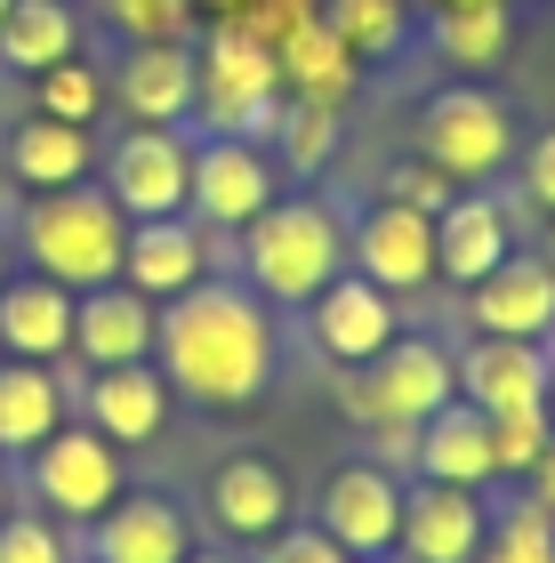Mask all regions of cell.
I'll return each instance as SVG.
<instances>
[{
	"mask_svg": "<svg viewBox=\"0 0 555 563\" xmlns=\"http://www.w3.org/2000/svg\"><path fill=\"white\" fill-rule=\"evenodd\" d=\"M73 363H16L0 354V451L24 459L33 443H48L73 419Z\"/></svg>",
	"mask_w": 555,
	"mask_h": 563,
	"instance_id": "484cf974",
	"label": "cell"
},
{
	"mask_svg": "<svg viewBox=\"0 0 555 563\" xmlns=\"http://www.w3.org/2000/svg\"><path fill=\"white\" fill-rule=\"evenodd\" d=\"M73 298L65 282L48 274H9L0 282V354H16V363H73Z\"/></svg>",
	"mask_w": 555,
	"mask_h": 563,
	"instance_id": "d4e9b609",
	"label": "cell"
},
{
	"mask_svg": "<svg viewBox=\"0 0 555 563\" xmlns=\"http://www.w3.org/2000/svg\"><path fill=\"white\" fill-rule=\"evenodd\" d=\"M475 563H555V516L540 499H499L491 507V531L484 548H475Z\"/></svg>",
	"mask_w": 555,
	"mask_h": 563,
	"instance_id": "f1b7e54d",
	"label": "cell"
},
{
	"mask_svg": "<svg viewBox=\"0 0 555 563\" xmlns=\"http://www.w3.org/2000/svg\"><path fill=\"white\" fill-rule=\"evenodd\" d=\"M547 434H555V419H547V402H532V411H499L491 419V443H499V483H515L532 459L547 451Z\"/></svg>",
	"mask_w": 555,
	"mask_h": 563,
	"instance_id": "e575fe53",
	"label": "cell"
},
{
	"mask_svg": "<svg viewBox=\"0 0 555 563\" xmlns=\"http://www.w3.org/2000/svg\"><path fill=\"white\" fill-rule=\"evenodd\" d=\"M451 395H459V354H451L443 339H419V330L387 339L370 363L338 371V402H346V419H355L363 434H378V427L419 434V419H435Z\"/></svg>",
	"mask_w": 555,
	"mask_h": 563,
	"instance_id": "5b68a950",
	"label": "cell"
},
{
	"mask_svg": "<svg viewBox=\"0 0 555 563\" xmlns=\"http://www.w3.org/2000/svg\"><path fill=\"white\" fill-rule=\"evenodd\" d=\"M81 555V531L41 516V507H9L0 516V563H73Z\"/></svg>",
	"mask_w": 555,
	"mask_h": 563,
	"instance_id": "1f68e13d",
	"label": "cell"
},
{
	"mask_svg": "<svg viewBox=\"0 0 555 563\" xmlns=\"http://www.w3.org/2000/svg\"><path fill=\"white\" fill-rule=\"evenodd\" d=\"M547 346H555V339H547ZM547 419H555V371H547Z\"/></svg>",
	"mask_w": 555,
	"mask_h": 563,
	"instance_id": "7bdbcfd3",
	"label": "cell"
},
{
	"mask_svg": "<svg viewBox=\"0 0 555 563\" xmlns=\"http://www.w3.org/2000/svg\"><path fill=\"white\" fill-rule=\"evenodd\" d=\"M234 274L266 306H307L331 274H346V218L331 194H274L234 234Z\"/></svg>",
	"mask_w": 555,
	"mask_h": 563,
	"instance_id": "7a4b0ae2",
	"label": "cell"
},
{
	"mask_svg": "<svg viewBox=\"0 0 555 563\" xmlns=\"http://www.w3.org/2000/svg\"><path fill=\"white\" fill-rule=\"evenodd\" d=\"M97 24L130 41H193V0H97Z\"/></svg>",
	"mask_w": 555,
	"mask_h": 563,
	"instance_id": "d6a6232c",
	"label": "cell"
},
{
	"mask_svg": "<svg viewBox=\"0 0 555 563\" xmlns=\"http://www.w3.org/2000/svg\"><path fill=\"white\" fill-rule=\"evenodd\" d=\"M73 563H89V555H73Z\"/></svg>",
	"mask_w": 555,
	"mask_h": 563,
	"instance_id": "c3c4849f",
	"label": "cell"
},
{
	"mask_svg": "<svg viewBox=\"0 0 555 563\" xmlns=\"http://www.w3.org/2000/svg\"><path fill=\"white\" fill-rule=\"evenodd\" d=\"M57 57H81V9L73 0H16L0 16V65L9 73H48Z\"/></svg>",
	"mask_w": 555,
	"mask_h": 563,
	"instance_id": "4316f807",
	"label": "cell"
},
{
	"mask_svg": "<svg viewBox=\"0 0 555 563\" xmlns=\"http://www.w3.org/2000/svg\"><path fill=\"white\" fill-rule=\"evenodd\" d=\"M9 507H16V459L0 451V516H9Z\"/></svg>",
	"mask_w": 555,
	"mask_h": 563,
	"instance_id": "ab89813d",
	"label": "cell"
},
{
	"mask_svg": "<svg viewBox=\"0 0 555 563\" xmlns=\"http://www.w3.org/2000/svg\"><path fill=\"white\" fill-rule=\"evenodd\" d=\"M169 378L154 363H106V371H81L73 378V419H89L97 434H113L121 451L130 443H154L169 427Z\"/></svg>",
	"mask_w": 555,
	"mask_h": 563,
	"instance_id": "d6986e66",
	"label": "cell"
},
{
	"mask_svg": "<svg viewBox=\"0 0 555 563\" xmlns=\"http://www.w3.org/2000/svg\"><path fill=\"white\" fill-rule=\"evenodd\" d=\"M0 282H9V234H0Z\"/></svg>",
	"mask_w": 555,
	"mask_h": 563,
	"instance_id": "ee69618b",
	"label": "cell"
},
{
	"mask_svg": "<svg viewBox=\"0 0 555 563\" xmlns=\"http://www.w3.org/2000/svg\"><path fill=\"white\" fill-rule=\"evenodd\" d=\"M411 153L419 162H435L451 186H491L499 169L523 153V130H515V106L475 81H451L419 106L411 121Z\"/></svg>",
	"mask_w": 555,
	"mask_h": 563,
	"instance_id": "8992f818",
	"label": "cell"
},
{
	"mask_svg": "<svg viewBox=\"0 0 555 563\" xmlns=\"http://www.w3.org/2000/svg\"><path fill=\"white\" fill-rule=\"evenodd\" d=\"M266 145H282L298 169L331 162V145H338V106H314V97H282V121H274V137H266Z\"/></svg>",
	"mask_w": 555,
	"mask_h": 563,
	"instance_id": "836d02e7",
	"label": "cell"
},
{
	"mask_svg": "<svg viewBox=\"0 0 555 563\" xmlns=\"http://www.w3.org/2000/svg\"><path fill=\"white\" fill-rule=\"evenodd\" d=\"M411 475H435V483H467V492H491V483H499L491 411H475L467 395H451L435 419H419V434H411Z\"/></svg>",
	"mask_w": 555,
	"mask_h": 563,
	"instance_id": "cb8c5ba5",
	"label": "cell"
},
{
	"mask_svg": "<svg viewBox=\"0 0 555 563\" xmlns=\"http://www.w3.org/2000/svg\"><path fill=\"white\" fill-rule=\"evenodd\" d=\"M491 531V499L467 483L402 475V523H395V563H475Z\"/></svg>",
	"mask_w": 555,
	"mask_h": 563,
	"instance_id": "7c38bea8",
	"label": "cell"
},
{
	"mask_svg": "<svg viewBox=\"0 0 555 563\" xmlns=\"http://www.w3.org/2000/svg\"><path fill=\"white\" fill-rule=\"evenodd\" d=\"M154 371L169 378V395L201 402V411H242V402H258L274 387V371H282L274 306L249 290L242 274H201L193 290L162 298Z\"/></svg>",
	"mask_w": 555,
	"mask_h": 563,
	"instance_id": "6da1fadb",
	"label": "cell"
},
{
	"mask_svg": "<svg viewBox=\"0 0 555 563\" xmlns=\"http://www.w3.org/2000/svg\"><path fill=\"white\" fill-rule=\"evenodd\" d=\"M274 194H282V169H274L266 137H193L186 218H201L210 234H242Z\"/></svg>",
	"mask_w": 555,
	"mask_h": 563,
	"instance_id": "9c48e42d",
	"label": "cell"
},
{
	"mask_svg": "<svg viewBox=\"0 0 555 563\" xmlns=\"http://www.w3.org/2000/svg\"><path fill=\"white\" fill-rule=\"evenodd\" d=\"M307 516L331 531V540L355 555V563H370V555H395V523H402V475L387 467V459H370V451H355V459H338L331 475H322V492H314V507Z\"/></svg>",
	"mask_w": 555,
	"mask_h": 563,
	"instance_id": "30bf717a",
	"label": "cell"
},
{
	"mask_svg": "<svg viewBox=\"0 0 555 563\" xmlns=\"http://www.w3.org/2000/svg\"><path fill=\"white\" fill-rule=\"evenodd\" d=\"M515 242V210L499 186H459L435 210V282H451V290H467V282H484Z\"/></svg>",
	"mask_w": 555,
	"mask_h": 563,
	"instance_id": "e0dca14e",
	"label": "cell"
},
{
	"mask_svg": "<svg viewBox=\"0 0 555 563\" xmlns=\"http://www.w3.org/2000/svg\"><path fill=\"white\" fill-rule=\"evenodd\" d=\"M249 563H355V555H346V548H338L314 516H290L266 548H249Z\"/></svg>",
	"mask_w": 555,
	"mask_h": 563,
	"instance_id": "d590c367",
	"label": "cell"
},
{
	"mask_svg": "<svg viewBox=\"0 0 555 563\" xmlns=\"http://www.w3.org/2000/svg\"><path fill=\"white\" fill-rule=\"evenodd\" d=\"M201 274H218V234L201 218H137L130 225V250H121V282L130 290H145V298H178V290H193Z\"/></svg>",
	"mask_w": 555,
	"mask_h": 563,
	"instance_id": "ffe728a7",
	"label": "cell"
},
{
	"mask_svg": "<svg viewBox=\"0 0 555 563\" xmlns=\"http://www.w3.org/2000/svg\"><path fill=\"white\" fill-rule=\"evenodd\" d=\"M154 322L162 306L130 290V282H97L73 298V371H106V363H154Z\"/></svg>",
	"mask_w": 555,
	"mask_h": 563,
	"instance_id": "44dd1931",
	"label": "cell"
},
{
	"mask_svg": "<svg viewBox=\"0 0 555 563\" xmlns=\"http://www.w3.org/2000/svg\"><path fill=\"white\" fill-rule=\"evenodd\" d=\"M426 41H435V57H451L459 73H484L508 57L515 41V16L508 0H467V9H426Z\"/></svg>",
	"mask_w": 555,
	"mask_h": 563,
	"instance_id": "83f0119b",
	"label": "cell"
},
{
	"mask_svg": "<svg viewBox=\"0 0 555 563\" xmlns=\"http://www.w3.org/2000/svg\"><path fill=\"white\" fill-rule=\"evenodd\" d=\"M16 492H24V507H41V516L81 531V523H97L121 492H130V467H121L113 434H97L89 419H65L48 443H33L16 459Z\"/></svg>",
	"mask_w": 555,
	"mask_h": 563,
	"instance_id": "52a82bcc",
	"label": "cell"
},
{
	"mask_svg": "<svg viewBox=\"0 0 555 563\" xmlns=\"http://www.w3.org/2000/svg\"><path fill=\"white\" fill-rule=\"evenodd\" d=\"M113 106L130 121H162V130H193V89H201V65H193V41H130L121 65L106 73Z\"/></svg>",
	"mask_w": 555,
	"mask_h": 563,
	"instance_id": "ac0fdd59",
	"label": "cell"
},
{
	"mask_svg": "<svg viewBox=\"0 0 555 563\" xmlns=\"http://www.w3.org/2000/svg\"><path fill=\"white\" fill-rule=\"evenodd\" d=\"M346 266L370 274L378 290H395V298L426 290V282H435V218L402 210V201H387V194H370L363 218L346 225Z\"/></svg>",
	"mask_w": 555,
	"mask_h": 563,
	"instance_id": "5bb4252c",
	"label": "cell"
},
{
	"mask_svg": "<svg viewBox=\"0 0 555 563\" xmlns=\"http://www.w3.org/2000/svg\"><path fill=\"white\" fill-rule=\"evenodd\" d=\"M426 9H467V0H426Z\"/></svg>",
	"mask_w": 555,
	"mask_h": 563,
	"instance_id": "f6af8a7d",
	"label": "cell"
},
{
	"mask_svg": "<svg viewBox=\"0 0 555 563\" xmlns=\"http://www.w3.org/2000/svg\"><path fill=\"white\" fill-rule=\"evenodd\" d=\"M378 194H387V201H402V210H426V218H435V210H443V201L459 194V186H451V177H443L435 162H419V153H411V162H395L387 177H378Z\"/></svg>",
	"mask_w": 555,
	"mask_h": 563,
	"instance_id": "8d00e7d4",
	"label": "cell"
},
{
	"mask_svg": "<svg viewBox=\"0 0 555 563\" xmlns=\"http://www.w3.org/2000/svg\"><path fill=\"white\" fill-rule=\"evenodd\" d=\"M322 24L338 33L346 57H395L402 33H411V16H402V0H322Z\"/></svg>",
	"mask_w": 555,
	"mask_h": 563,
	"instance_id": "f546056e",
	"label": "cell"
},
{
	"mask_svg": "<svg viewBox=\"0 0 555 563\" xmlns=\"http://www.w3.org/2000/svg\"><path fill=\"white\" fill-rule=\"evenodd\" d=\"M307 314V339H314V354L331 371H355V363H370L387 339H402V306H395V290H378L370 274H331L322 290L298 306Z\"/></svg>",
	"mask_w": 555,
	"mask_h": 563,
	"instance_id": "8fae6325",
	"label": "cell"
},
{
	"mask_svg": "<svg viewBox=\"0 0 555 563\" xmlns=\"http://www.w3.org/2000/svg\"><path fill=\"white\" fill-rule=\"evenodd\" d=\"M547 371H555L547 339H467L459 346V395L475 411H491V419L547 402Z\"/></svg>",
	"mask_w": 555,
	"mask_h": 563,
	"instance_id": "7402d4cb",
	"label": "cell"
},
{
	"mask_svg": "<svg viewBox=\"0 0 555 563\" xmlns=\"http://www.w3.org/2000/svg\"><path fill=\"white\" fill-rule=\"evenodd\" d=\"M97 153L106 137L89 130V121H57V113H24L9 121V137H0V162L24 194H48V186H81L97 177Z\"/></svg>",
	"mask_w": 555,
	"mask_h": 563,
	"instance_id": "603a6c76",
	"label": "cell"
},
{
	"mask_svg": "<svg viewBox=\"0 0 555 563\" xmlns=\"http://www.w3.org/2000/svg\"><path fill=\"white\" fill-rule=\"evenodd\" d=\"M106 194L121 201V218H178L186 210V186H193V130H162V121H130L106 153Z\"/></svg>",
	"mask_w": 555,
	"mask_h": 563,
	"instance_id": "ba28073f",
	"label": "cell"
},
{
	"mask_svg": "<svg viewBox=\"0 0 555 563\" xmlns=\"http://www.w3.org/2000/svg\"><path fill=\"white\" fill-rule=\"evenodd\" d=\"M370 563H395V555H370Z\"/></svg>",
	"mask_w": 555,
	"mask_h": 563,
	"instance_id": "7dc6e473",
	"label": "cell"
},
{
	"mask_svg": "<svg viewBox=\"0 0 555 563\" xmlns=\"http://www.w3.org/2000/svg\"><path fill=\"white\" fill-rule=\"evenodd\" d=\"M193 9H201V16H210V24H218V16H242V9H249V0H193Z\"/></svg>",
	"mask_w": 555,
	"mask_h": 563,
	"instance_id": "60d3db41",
	"label": "cell"
},
{
	"mask_svg": "<svg viewBox=\"0 0 555 563\" xmlns=\"http://www.w3.org/2000/svg\"><path fill=\"white\" fill-rule=\"evenodd\" d=\"M515 162H523V194H532L540 210H555V130H540Z\"/></svg>",
	"mask_w": 555,
	"mask_h": 563,
	"instance_id": "74e56055",
	"label": "cell"
},
{
	"mask_svg": "<svg viewBox=\"0 0 555 563\" xmlns=\"http://www.w3.org/2000/svg\"><path fill=\"white\" fill-rule=\"evenodd\" d=\"M121 250H130V218L106 186H48L24 194L16 210V258L65 282V290H97V282H121Z\"/></svg>",
	"mask_w": 555,
	"mask_h": 563,
	"instance_id": "3957f363",
	"label": "cell"
},
{
	"mask_svg": "<svg viewBox=\"0 0 555 563\" xmlns=\"http://www.w3.org/2000/svg\"><path fill=\"white\" fill-rule=\"evenodd\" d=\"M475 339H555V266L540 250H508L484 282L459 290Z\"/></svg>",
	"mask_w": 555,
	"mask_h": 563,
	"instance_id": "9a60e30c",
	"label": "cell"
},
{
	"mask_svg": "<svg viewBox=\"0 0 555 563\" xmlns=\"http://www.w3.org/2000/svg\"><path fill=\"white\" fill-rule=\"evenodd\" d=\"M193 65H201V89H193V137H274L282 121V57L249 33L242 16H218L193 33Z\"/></svg>",
	"mask_w": 555,
	"mask_h": 563,
	"instance_id": "277c9868",
	"label": "cell"
},
{
	"mask_svg": "<svg viewBox=\"0 0 555 563\" xmlns=\"http://www.w3.org/2000/svg\"><path fill=\"white\" fill-rule=\"evenodd\" d=\"M9 9H16V0H0V16H9Z\"/></svg>",
	"mask_w": 555,
	"mask_h": 563,
	"instance_id": "bcb514c9",
	"label": "cell"
},
{
	"mask_svg": "<svg viewBox=\"0 0 555 563\" xmlns=\"http://www.w3.org/2000/svg\"><path fill=\"white\" fill-rule=\"evenodd\" d=\"M106 106H113V89H106V65H97V57H57L48 73H33V113L97 121Z\"/></svg>",
	"mask_w": 555,
	"mask_h": 563,
	"instance_id": "4dcf8cb0",
	"label": "cell"
},
{
	"mask_svg": "<svg viewBox=\"0 0 555 563\" xmlns=\"http://www.w3.org/2000/svg\"><path fill=\"white\" fill-rule=\"evenodd\" d=\"M515 492H523V499H540V507H547V516H555V434H547V451L532 459V467H523V475H515Z\"/></svg>",
	"mask_w": 555,
	"mask_h": 563,
	"instance_id": "f35d334b",
	"label": "cell"
},
{
	"mask_svg": "<svg viewBox=\"0 0 555 563\" xmlns=\"http://www.w3.org/2000/svg\"><path fill=\"white\" fill-rule=\"evenodd\" d=\"M201 507H210V531H218V540L249 555V548H266L274 531L298 516V492H290V475L274 467L266 451H234V459H218V467H210Z\"/></svg>",
	"mask_w": 555,
	"mask_h": 563,
	"instance_id": "4fadbf2b",
	"label": "cell"
},
{
	"mask_svg": "<svg viewBox=\"0 0 555 563\" xmlns=\"http://www.w3.org/2000/svg\"><path fill=\"white\" fill-rule=\"evenodd\" d=\"M89 563H186L193 555V516L169 492H121L97 523H81Z\"/></svg>",
	"mask_w": 555,
	"mask_h": 563,
	"instance_id": "2e32d148",
	"label": "cell"
},
{
	"mask_svg": "<svg viewBox=\"0 0 555 563\" xmlns=\"http://www.w3.org/2000/svg\"><path fill=\"white\" fill-rule=\"evenodd\" d=\"M186 563H249V555H242V548H193Z\"/></svg>",
	"mask_w": 555,
	"mask_h": 563,
	"instance_id": "b9f144b4",
	"label": "cell"
}]
</instances>
